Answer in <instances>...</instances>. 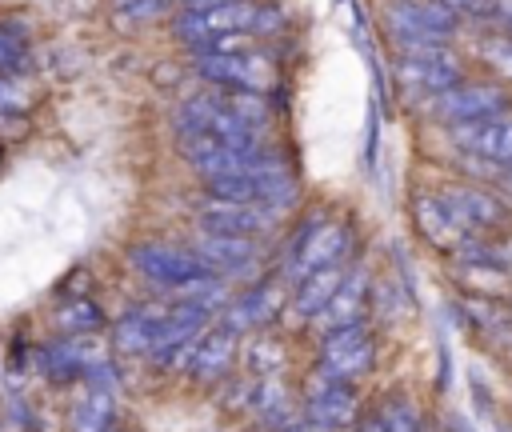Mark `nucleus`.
I'll use <instances>...</instances> for the list:
<instances>
[{
    "mask_svg": "<svg viewBox=\"0 0 512 432\" xmlns=\"http://www.w3.org/2000/svg\"><path fill=\"white\" fill-rule=\"evenodd\" d=\"M440 200L448 204V212L456 216V224L464 232H472V228L488 232V228H504L512 220L500 200H492L488 192H476V188H448V192H440Z\"/></svg>",
    "mask_w": 512,
    "mask_h": 432,
    "instance_id": "nucleus-15",
    "label": "nucleus"
},
{
    "mask_svg": "<svg viewBox=\"0 0 512 432\" xmlns=\"http://www.w3.org/2000/svg\"><path fill=\"white\" fill-rule=\"evenodd\" d=\"M288 432H320V428H316V424H308V420H300V424H292Z\"/></svg>",
    "mask_w": 512,
    "mask_h": 432,
    "instance_id": "nucleus-31",
    "label": "nucleus"
},
{
    "mask_svg": "<svg viewBox=\"0 0 512 432\" xmlns=\"http://www.w3.org/2000/svg\"><path fill=\"white\" fill-rule=\"evenodd\" d=\"M56 328L64 332V336H92V332H100L104 328V312L92 304V300H84V296H72V300H64L60 308H56Z\"/></svg>",
    "mask_w": 512,
    "mask_h": 432,
    "instance_id": "nucleus-23",
    "label": "nucleus"
},
{
    "mask_svg": "<svg viewBox=\"0 0 512 432\" xmlns=\"http://www.w3.org/2000/svg\"><path fill=\"white\" fill-rule=\"evenodd\" d=\"M156 324H160V312H144V308L120 316V320L112 324V348L124 352V356H144V352H152V344H156Z\"/></svg>",
    "mask_w": 512,
    "mask_h": 432,
    "instance_id": "nucleus-20",
    "label": "nucleus"
},
{
    "mask_svg": "<svg viewBox=\"0 0 512 432\" xmlns=\"http://www.w3.org/2000/svg\"><path fill=\"white\" fill-rule=\"evenodd\" d=\"M380 420H384V432H420V412L404 400H392Z\"/></svg>",
    "mask_w": 512,
    "mask_h": 432,
    "instance_id": "nucleus-25",
    "label": "nucleus"
},
{
    "mask_svg": "<svg viewBox=\"0 0 512 432\" xmlns=\"http://www.w3.org/2000/svg\"><path fill=\"white\" fill-rule=\"evenodd\" d=\"M176 132H180V136H184V132L212 136V140H220L224 148L244 152V156L260 152L256 128H248V124L228 108L224 96H192V100H184V104L176 108Z\"/></svg>",
    "mask_w": 512,
    "mask_h": 432,
    "instance_id": "nucleus-2",
    "label": "nucleus"
},
{
    "mask_svg": "<svg viewBox=\"0 0 512 432\" xmlns=\"http://www.w3.org/2000/svg\"><path fill=\"white\" fill-rule=\"evenodd\" d=\"M456 24H460V16H452L436 0H392L388 4V28L404 56L444 48V40L456 32Z\"/></svg>",
    "mask_w": 512,
    "mask_h": 432,
    "instance_id": "nucleus-3",
    "label": "nucleus"
},
{
    "mask_svg": "<svg viewBox=\"0 0 512 432\" xmlns=\"http://www.w3.org/2000/svg\"><path fill=\"white\" fill-rule=\"evenodd\" d=\"M112 412H116L112 388H92L88 384V392L68 412V428L72 432H108L112 428Z\"/></svg>",
    "mask_w": 512,
    "mask_h": 432,
    "instance_id": "nucleus-21",
    "label": "nucleus"
},
{
    "mask_svg": "<svg viewBox=\"0 0 512 432\" xmlns=\"http://www.w3.org/2000/svg\"><path fill=\"white\" fill-rule=\"evenodd\" d=\"M456 148H464L468 156L496 164V168H512V120L496 116V120H476V124H456L452 128Z\"/></svg>",
    "mask_w": 512,
    "mask_h": 432,
    "instance_id": "nucleus-13",
    "label": "nucleus"
},
{
    "mask_svg": "<svg viewBox=\"0 0 512 432\" xmlns=\"http://www.w3.org/2000/svg\"><path fill=\"white\" fill-rule=\"evenodd\" d=\"M372 364H376V340H372V332H368L360 320L324 332V340H320V360H316V376L352 384L356 376L372 372Z\"/></svg>",
    "mask_w": 512,
    "mask_h": 432,
    "instance_id": "nucleus-5",
    "label": "nucleus"
},
{
    "mask_svg": "<svg viewBox=\"0 0 512 432\" xmlns=\"http://www.w3.org/2000/svg\"><path fill=\"white\" fill-rule=\"evenodd\" d=\"M188 4L196 8V4H224V0H188Z\"/></svg>",
    "mask_w": 512,
    "mask_h": 432,
    "instance_id": "nucleus-32",
    "label": "nucleus"
},
{
    "mask_svg": "<svg viewBox=\"0 0 512 432\" xmlns=\"http://www.w3.org/2000/svg\"><path fill=\"white\" fill-rule=\"evenodd\" d=\"M284 300H288L284 284H276V280H264V284L248 288L240 300H228L220 328H228L232 336H240V332H260L268 320H276V312L284 308Z\"/></svg>",
    "mask_w": 512,
    "mask_h": 432,
    "instance_id": "nucleus-11",
    "label": "nucleus"
},
{
    "mask_svg": "<svg viewBox=\"0 0 512 432\" xmlns=\"http://www.w3.org/2000/svg\"><path fill=\"white\" fill-rule=\"evenodd\" d=\"M364 300H368V272L356 268L352 276L340 280V288L332 292V300L324 304V312L316 316V324H320L324 332H332V328H340V324H356Z\"/></svg>",
    "mask_w": 512,
    "mask_h": 432,
    "instance_id": "nucleus-18",
    "label": "nucleus"
},
{
    "mask_svg": "<svg viewBox=\"0 0 512 432\" xmlns=\"http://www.w3.org/2000/svg\"><path fill=\"white\" fill-rule=\"evenodd\" d=\"M24 56H28V32H24V24L4 20L0 24V80L16 76V68L24 64Z\"/></svg>",
    "mask_w": 512,
    "mask_h": 432,
    "instance_id": "nucleus-24",
    "label": "nucleus"
},
{
    "mask_svg": "<svg viewBox=\"0 0 512 432\" xmlns=\"http://www.w3.org/2000/svg\"><path fill=\"white\" fill-rule=\"evenodd\" d=\"M484 56H488L504 76H512V40H484Z\"/></svg>",
    "mask_w": 512,
    "mask_h": 432,
    "instance_id": "nucleus-28",
    "label": "nucleus"
},
{
    "mask_svg": "<svg viewBox=\"0 0 512 432\" xmlns=\"http://www.w3.org/2000/svg\"><path fill=\"white\" fill-rule=\"evenodd\" d=\"M396 76L408 92H448L460 84V60L448 52V48H428V52H412V56H400L396 64Z\"/></svg>",
    "mask_w": 512,
    "mask_h": 432,
    "instance_id": "nucleus-10",
    "label": "nucleus"
},
{
    "mask_svg": "<svg viewBox=\"0 0 512 432\" xmlns=\"http://www.w3.org/2000/svg\"><path fill=\"white\" fill-rule=\"evenodd\" d=\"M192 256L212 272V276H236V272H248L256 260H260V248L256 240L248 236H200L192 244Z\"/></svg>",
    "mask_w": 512,
    "mask_h": 432,
    "instance_id": "nucleus-14",
    "label": "nucleus"
},
{
    "mask_svg": "<svg viewBox=\"0 0 512 432\" xmlns=\"http://www.w3.org/2000/svg\"><path fill=\"white\" fill-rule=\"evenodd\" d=\"M348 244H352V228H348L344 220H320V216H312V220L292 236V244H288L284 276L300 284L308 272L340 264L344 252H348Z\"/></svg>",
    "mask_w": 512,
    "mask_h": 432,
    "instance_id": "nucleus-4",
    "label": "nucleus"
},
{
    "mask_svg": "<svg viewBox=\"0 0 512 432\" xmlns=\"http://www.w3.org/2000/svg\"><path fill=\"white\" fill-rule=\"evenodd\" d=\"M344 276H348V272H344L340 264L308 272V276L296 284V296H292V308H296V316H304V320H316V316L324 312V304L332 300V292L340 288V280H344Z\"/></svg>",
    "mask_w": 512,
    "mask_h": 432,
    "instance_id": "nucleus-19",
    "label": "nucleus"
},
{
    "mask_svg": "<svg viewBox=\"0 0 512 432\" xmlns=\"http://www.w3.org/2000/svg\"><path fill=\"white\" fill-rule=\"evenodd\" d=\"M128 260L140 276L164 284V288H180L188 280H200V276H212L196 256L192 248H172V244H132L128 248Z\"/></svg>",
    "mask_w": 512,
    "mask_h": 432,
    "instance_id": "nucleus-8",
    "label": "nucleus"
},
{
    "mask_svg": "<svg viewBox=\"0 0 512 432\" xmlns=\"http://www.w3.org/2000/svg\"><path fill=\"white\" fill-rule=\"evenodd\" d=\"M244 364H248V372H252L256 380H272V376L288 364V348H284L276 336L256 332V336L248 340V348H244Z\"/></svg>",
    "mask_w": 512,
    "mask_h": 432,
    "instance_id": "nucleus-22",
    "label": "nucleus"
},
{
    "mask_svg": "<svg viewBox=\"0 0 512 432\" xmlns=\"http://www.w3.org/2000/svg\"><path fill=\"white\" fill-rule=\"evenodd\" d=\"M200 228L208 236H260L276 224V212L260 208V204H236V200H204L200 212H196Z\"/></svg>",
    "mask_w": 512,
    "mask_h": 432,
    "instance_id": "nucleus-9",
    "label": "nucleus"
},
{
    "mask_svg": "<svg viewBox=\"0 0 512 432\" xmlns=\"http://www.w3.org/2000/svg\"><path fill=\"white\" fill-rule=\"evenodd\" d=\"M412 212H416L420 232H424L436 248H460V244L468 240V232L456 224V216L448 212V204H444L440 196H432V192H416Z\"/></svg>",
    "mask_w": 512,
    "mask_h": 432,
    "instance_id": "nucleus-16",
    "label": "nucleus"
},
{
    "mask_svg": "<svg viewBox=\"0 0 512 432\" xmlns=\"http://www.w3.org/2000/svg\"><path fill=\"white\" fill-rule=\"evenodd\" d=\"M496 16H504V24H508V32H512V0H504V4H500V12H496Z\"/></svg>",
    "mask_w": 512,
    "mask_h": 432,
    "instance_id": "nucleus-30",
    "label": "nucleus"
},
{
    "mask_svg": "<svg viewBox=\"0 0 512 432\" xmlns=\"http://www.w3.org/2000/svg\"><path fill=\"white\" fill-rule=\"evenodd\" d=\"M356 432H384V420H380V416H376V420H368V424H360V428H356Z\"/></svg>",
    "mask_w": 512,
    "mask_h": 432,
    "instance_id": "nucleus-29",
    "label": "nucleus"
},
{
    "mask_svg": "<svg viewBox=\"0 0 512 432\" xmlns=\"http://www.w3.org/2000/svg\"><path fill=\"white\" fill-rule=\"evenodd\" d=\"M268 24H276L272 8H260L252 0H224V4H196V8H188L176 20V36L188 48L204 52L208 44H216L224 36H244L252 28H268Z\"/></svg>",
    "mask_w": 512,
    "mask_h": 432,
    "instance_id": "nucleus-1",
    "label": "nucleus"
},
{
    "mask_svg": "<svg viewBox=\"0 0 512 432\" xmlns=\"http://www.w3.org/2000/svg\"><path fill=\"white\" fill-rule=\"evenodd\" d=\"M168 0H116V12L128 16V20H152L164 12Z\"/></svg>",
    "mask_w": 512,
    "mask_h": 432,
    "instance_id": "nucleus-26",
    "label": "nucleus"
},
{
    "mask_svg": "<svg viewBox=\"0 0 512 432\" xmlns=\"http://www.w3.org/2000/svg\"><path fill=\"white\" fill-rule=\"evenodd\" d=\"M436 4H444L452 16H460V12H468V16H496V8H500V0H436Z\"/></svg>",
    "mask_w": 512,
    "mask_h": 432,
    "instance_id": "nucleus-27",
    "label": "nucleus"
},
{
    "mask_svg": "<svg viewBox=\"0 0 512 432\" xmlns=\"http://www.w3.org/2000/svg\"><path fill=\"white\" fill-rule=\"evenodd\" d=\"M196 76L228 92H264L272 84V60L264 52H204L196 56Z\"/></svg>",
    "mask_w": 512,
    "mask_h": 432,
    "instance_id": "nucleus-7",
    "label": "nucleus"
},
{
    "mask_svg": "<svg viewBox=\"0 0 512 432\" xmlns=\"http://www.w3.org/2000/svg\"><path fill=\"white\" fill-rule=\"evenodd\" d=\"M232 356H236V336L228 328H212V332H204L196 340V348L188 356V372L196 380H220L228 372Z\"/></svg>",
    "mask_w": 512,
    "mask_h": 432,
    "instance_id": "nucleus-17",
    "label": "nucleus"
},
{
    "mask_svg": "<svg viewBox=\"0 0 512 432\" xmlns=\"http://www.w3.org/2000/svg\"><path fill=\"white\" fill-rule=\"evenodd\" d=\"M512 108V92L488 80H472V84H456L448 92H440L432 100V116L444 124H476V120H496Z\"/></svg>",
    "mask_w": 512,
    "mask_h": 432,
    "instance_id": "nucleus-6",
    "label": "nucleus"
},
{
    "mask_svg": "<svg viewBox=\"0 0 512 432\" xmlns=\"http://www.w3.org/2000/svg\"><path fill=\"white\" fill-rule=\"evenodd\" d=\"M304 420L316 424L320 432H344L356 420V392H352V384L316 376V384L308 388V400H304Z\"/></svg>",
    "mask_w": 512,
    "mask_h": 432,
    "instance_id": "nucleus-12",
    "label": "nucleus"
}]
</instances>
